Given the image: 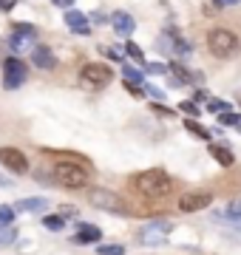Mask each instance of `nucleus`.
<instances>
[{
    "instance_id": "nucleus-36",
    "label": "nucleus",
    "mask_w": 241,
    "mask_h": 255,
    "mask_svg": "<svg viewBox=\"0 0 241 255\" xmlns=\"http://www.w3.org/2000/svg\"><path fill=\"white\" fill-rule=\"evenodd\" d=\"M236 3H239V0H216V6H222V9L224 6H236Z\"/></svg>"
},
{
    "instance_id": "nucleus-23",
    "label": "nucleus",
    "mask_w": 241,
    "mask_h": 255,
    "mask_svg": "<svg viewBox=\"0 0 241 255\" xmlns=\"http://www.w3.org/2000/svg\"><path fill=\"white\" fill-rule=\"evenodd\" d=\"M97 253L100 255H125V247L122 244H100L97 247Z\"/></svg>"
},
{
    "instance_id": "nucleus-5",
    "label": "nucleus",
    "mask_w": 241,
    "mask_h": 255,
    "mask_svg": "<svg viewBox=\"0 0 241 255\" xmlns=\"http://www.w3.org/2000/svg\"><path fill=\"white\" fill-rule=\"evenodd\" d=\"M88 201H91L94 207L108 210V213H117V216H128L130 213L128 204H125V199L117 196V193H111V190H105V187H94V190H88Z\"/></svg>"
},
{
    "instance_id": "nucleus-26",
    "label": "nucleus",
    "mask_w": 241,
    "mask_h": 255,
    "mask_svg": "<svg viewBox=\"0 0 241 255\" xmlns=\"http://www.w3.org/2000/svg\"><path fill=\"white\" fill-rule=\"evenodd\" d=\"M125 80L133 82V85H142V71H136V68H130V65H125Z\"/></svg>"
},
{
    "instance_id": "nucleus-6",
    "label": "nucleus",
    "mask_w": 241,
    "mask_h": 255,
    "mask_svg": "<svg viewBox=\"0 0 241 255\" xmlns=\"http://www.w3.org/2000/svg\"><path fill=\"white\" fill-rule=\"evenodd\" d=\"M28 77V68L23 60H17V57H6L3 60V88L6 91H14V88H20L23 82H26Z\"/></svg>"
},
{
    "instance_id": "nucleus-29",
    "label": "nucleus",
    "mask_w": 241,
    "mask_h": 255,
    "mask_svg": "<svg viewBox=\"0 0 241 255\" xmlns=\"http://www.w3.org/2000/svg\"><path fill=\"white\" fill-rule=\"evenodd\" d=\"M179 111H185V114H190V117H196V114H199V105H196V102L190 100V102H182V105H179Z\"/></svg>"
},
{
    "instance_id": "nucleus-16",
    "label": "nucleus",
    "mask_w": 241,
    "mask_h": 255,
    "mask_svg": "<svg viewBox=\"0 0 241 255\" xmlns=\"http://www.w3.org/2000/svg\"><path fill=\"white\" fill-rule=\"evenodd\" d=\"M210 156H213L222 167H233V162H236L233 150H230V147H224V145H210Z\"/></svg>"
},
{
    "instance_id": "nucleus-4",
    "label": "nucleus",
    "mask_w": 241,
    "mask_h": 255,
    "mask_svg": "<svg viewBox=\"0 0 241 255\" xmlns=\"http://www.w3.org/2000/svg\"><path fill=\"white\" fill-rule=\"evenodd\" d=\"M114 80V68H108L105 63H88L80 71V85L88 91H102L105 85H111Z\"/></svg>"
},
{
    "instance_id": "nucleus-25",
    "label": "nucleus",
    "mask_w": 241,
    "mask_h": 255,
    "mask_svg": "<svg viewBox=\"0 0 241 255\" xmlns=\"http://www.w3.org/2000/svg\"><path fill=\"white\" fill-rule=\"evenodd\" d=\"M207 111L210 114H224V111H230V102H224V100H207Z\"/></svg>"
},
{
    "instance_id": "nucleus-33",
    "label": "nucleus",
    "mask_w": 241,
    "mask_h": 255,
    "mask_svg": "<svg viewBox=\"0 0 241 255\" xmlns=\"http://www.w3.org/2000/svg\"><path fill=\"white\" fill-rule=\"evenodd\" d=\"M17 6V0H0V11H11Z\"/></svg>"
},
{
    "instance_id": "nucleus-38",
    "label": "nucleus",
    "mask_w": 241,
    "mask_h": 255,
    "mask_svg": "<svg viewBox=\"0 0 241 255\" xmlns=\"http://www.w3.org/2000/svg\"><path fill=\"white\" fill-rule=\"evenodd\" d=\"M6 51H9V48H6V46H3V43H0V63L6 60Z\"/></svg>"
},
{
    "instance_id": "nucleus-21",
    "label": "nucleus",
    "mask_w": 241,
    "mask_h": 255,
    "mask_svg": "<svg viewBox=\"0 0 241 255\" xmlns=\"http://www.w3.org/2000/svg\"><path fill=\"white\" fill-rule=\"evenodd\" d=\"M239 122H241V114H233V108L224 111V114H219V125L233 128V125H239Z\"/></svg>"
},
{
    "instance_id": "nucleus-22",
    "label": "nucleus",
    "mask_w": 241,
    "mask_h": 255,
    "mask_svg": "<svg viewBox=\"0 0 241 255\" xmlns=\"http://www.w3.org/2000/svg\"><path fill=\"white\" fill-rule=\"evenodd\" d=\"M224 216H227L230 221H241V199L230 201V204H227V210H224Z\"/></svg>"
},
{
    "instance_id": "nucleus-2",
    "label": "nucleus",
    "mask_w": 241,
    "mask_h": 255,
    "mask_svg": "<svg viewBox=\"0 0 241 255\" xmlns=\"http://www.w3.org/2000/svg\"><path fill=\"white\" fill-rule=\"evenodd\" d=\"M207 48H210V54L219 57V60H233V57L241 51V40L236 31L230 28H213L210 34H207Z\"/></svg>"
},
{
    "instance_id": "nucleus-18",
    "label": "nucleus",
    "mask_w": 241,
    "mask_h": 255,
    "mask_svg": "<svg viewBox=\"0 0 241 255\" xmlns=\"http://www.w3.org/2000/svg\"><path fill=\"white\" fill-rule=\"evenodd\" d=\"M185 128L190 130V133H193L196 139H210V130H207L204 125H199L196 119H185Z\"/></svg>"
},
{
    "instance_id": "nucleus-13",
    "label": "nucleus",
    "mask_w": 241,
    "mask_h": 255,
    "mask_svg": "<svg viewBox=\"0 0 241 255\" xmlns=\"http://www.w3.org/2000/svg\"><path fill=\"white\" fill-rule=\"evenodd\" d=\"M111 26H114V31L120 37H130L133 34V28H136V20L130 17L128 11H114L111 14Z\"/></svg>"
},
{
    "instance_id": "nucleus-32",
    "label": "nucleus",
    "mask_w": 241,
    "mask_h": 255,
    "mask_svg": "<svg viewBox=\"0 0 241 255\" xmlns=\"http://www.w3.org/2000/svg\"><path fill=\"white\" fill-rule=\"evenodd\" d=\"M125 88H128L133 97H142V94H145V91H142V85H133V82H125Z\"/></svg>"
},
{
    "instance_id": "nucleus-15",
    "label": "nucleus",
    "mask_w": 241,
    "mask_h": 255,
    "mask_svg": "<svg viewBox=\"0 0 241 255\" xmlns=\"http://www.w3.org/2000/svg\"><path fill=\"white\" fill-rule=\"evenodd\" d=\"M100 238H102V230L100 227H94V224H80L74 241H77V244H97Z\"/></svg>"
},
{
    "instance_id": "nucleus-24",
    "label": "nucleus",
    "mask_w": 241,
    "mask_h": 255,
    "mask_svg": "<svg viewBox=\"0 0 241 255\" xmlns=\"http://www.w3.org/2000/svg\"><path fill=\"white\" fill-rule=\"evenodd\" d=\"M125 51H128L130 60H136L139 65H145V54H142V48L136 46V43H125Z\"/></svg>"
},
{
    "instance_id": "nucleus-34",
    "label": "nucleus",
    "mask_w": 241,
    "mask_h": 255,
    "mask_svg": "<svg viewBox=\"0 0 241 255\" xmlns=\"http://www.w3.org/2000/svg\"><path fill=\"white\" fill-rule=\"evenodd\" d=\"M51 3L60 6V9H71V3H74V0H51Z\"/></svg>"
},
{
    "instance_id": "nucleus-10",
    "label": "nucleus",
    "mask_w": 241,
    "mask_h": 255,
    "mask_svg": "<svg viewBox=\"0 0 241 255\" xmlns=\"http://www.w3.org/2000/svg\"><path fill=\"white\" fill-rule=\"evenodd\" d=\"M170 230H173V224L170 221H150L148 227H142V233H139V241L142 244H162L167 236H170Z\"/></svg>"
},
{
    "instance_id": "nucleus-20",
    "label": "nucleus",
    "mask_w": 241,
    "mask_h": 255,
    "mask_svg": "<svg viewBox=\"0 0 241 255\" xmlns=\"http://www.w3.org/2000/svg\"><path fill=\"white\" fill-rule=\"evenodd\" d=\"M43 227L51 230V233H60V230L65 227V221H63V216H46V219H43Z\"/></svg>"
},
{
    "instance_id": "nucleus-35",
    "label": "nucleus",
    "mask_w": 241,
    "mask_h": 255,
    "mask_svg": "<svg viewBox=\"0 0 241 255\" xmlns=\"http://www.w3.org/2000/svg\"><path fill=\"white\" fill-rule=\"evenodd\" d=\"M91 20H94V23H105V14H102V11H94Z\"/></svg>"
},
{
    "instance_id": "nucleus-17",
    "label": "nucleus",
    "mask_w": 241,
    "mask_h": 255,
    "mask_svg": "<svg viewBox=\"0 0 241 255\" xmlns=\"http://www.w3.org/2000/svg\"><path fill=\"white\" fill-rule=\"evenodd\" d=\"M46 207H48V201L43 199V196H37V199H23V201H17V210H20V213H43Z\"/></svg>"
},
{
    "instance_id": "nucleus-31",
    "label": "nucleus",
    "mask_w": 241,
    "mask_h": 255,
    "mask_svg": "<svg viewBox=\"0 0 241 255\" xmlns=\"http://www.w3.org/2000/svg\"><path fill=\"white\" fill-rule=\"evenodd\" d=\"M142 91H148V94H150V97H153L156 102H162V100H165V91H159V88H153V85H145Z\"/></svg>"
},
{
    "instance_id": "nucleus-11",
    "label": "nucleus",
    "mask_w": 241,
    "mask_h": 255,
    "mask_svg": "<svg viewBox=\"0 0 241 255\" xmlns=\"http://www.w3.org/2000/svg\"><path fill=\"white\" fill-rule=\"evenodd\" d=\"M0 162L17 176L28 173V159L23 156V150H17V147H0Z\"/></svg>"
},
{
    "instance_id": "nucleus-3",
    "label": "nucleus",
    "mask_w": 241,
    "mask_h": 255,
    "mask_svg": "<svg viewBox=\"0 0 241 255\" xmlns=\"http://www.w3.org/2000/svg\"><path fill=\"white\" fill-rule=\"evenodd\" d=\"M54 179L63 184V187H68V190H80V187L88 184L91 173H88V167H83V164H77V162H57L54 164Z\"/></svg>"
},
{
    "instance_id": "nucleus-12",
    "label": "nucleus",
    "mask_w": 241,
    "mask_h": 255,
    "mask_svg": "<svg viewBox=\"0 0 241 255\" xmlns=\"http://www.w3.org/2000/svg\"><path fill=\"white\" fill-rule=\"evenodd\" d=\"M31 63H34V68L51 71V68H57V57L48 46H34L31 48Z\"/></svg>"
},
{
    "instance_id": "nucleus-27",
    "label": "nucleus",
    "mask_w": 241,
    "mask_h": 255,
    "mask_svg": "<svg viewBox=\"0 0 241 255\" xmlns=\"http://www.w3.org/2000/svg\"><path fill=\"white\" fill-rule=\"evenodd\" d=\"M142 68L148 74H167V65H162V63H145Z\"/></svg>"
},
{
    "instance_id": "nucleus-8",
    "label": "nucleus",
    "mask_w": 241,
    "mask_h": 255,
    "mask_svg": "<svg viewBox=\"0 0 241 255\" xmlns=\"http://www.w3.org/2000/svg\"><path fill=\"white\" fill-rule=\"evenodd\" d=\"M213 204V193L210 190H187L179 196V210L182 213H199V210Z\"/></svg>"
},
{
    "instance_id": "nucleus-1",
    "label": "nucleus",
    "mask_w": 241,
    "mask_h": 255,
    "mask_svg": "<svg viewBox=\"0 0 241 255\" xmlns=\"http://www.w3.org/2000/svg\"><path fill=\"white\" fill-rule=\"evenodd\" d=\"M130 184H133V190L139 193V196H145V199H153V201L165 199L167 193L173 190V179H170L165 170H159V167L136 173L133 179H130Z\"/></svg>"
},
{
    "instance_id": "nucleus-14",
    "label": "nucleus",
    "mask_w": 241,
    "mask_h": 255,
    "mask_svg": "<svg viewBox=\"0 0 241 255\" xmlns=\"http://www.w3.org/2000/svg\"><path fill=\"white\" fill-rule=\"evenodd\" d=\"M65 26L71 28L74 34H88V31H91V26H88V17H85L83 11H74V9L65 11Z\"/></svg>"
},
{
    "instance_id": "nucleus-30",
    "label": "nucleus",
    "mask_w": 241,
    "mask_h": 255,
    "mask_svg": "<svg viewBox=\"0 0 241 255\" xmlns=\"http://www.w3.org/2000/svg\"><path fill=\"white\" fill-rule=\"evenodd\" d=\"M150 108H153V114H159V117H173V111H170V108H165L162 102H153Z\"/></svg>"
},
{
    "instance_id": "nucleus-28",
    "label": "nucleus",
    "mask_w": 241,
    "mask_h": 255,
    "mask_svg": "<svg viewBox=\"0 0 241 255\" xmlns=\"http://www.w3.org/2000/svg\"><path fill=\"white\" fill-rule=\"evenodd\" d=\"M14 221V210L11 207H0V224H11Z\"/></svg>"
},
{
    "instance_id": "nucleus-9",
    "label": "nucleus",
    "mask_w": 241,
    "mask_h": 255,
    "mask_svg": "<svg viewBox=\"0 0 241 255\" xmlns=\"http://www.w3.org/2000/svg\"><path fill=\"white\" fill-rule=\"evenodd\" d=\"M34 37H37V28L28 26V23H11V37H9V46L11 51H23V48L28 46V43H34Z\"/></svg>"
},
{
    "instance_id": "nucleus-39",
    "label": "nucleus",
    "mask_w": 241,
    "mask_h": 255,
    "mask_svg": "<svg viewBox=\"0 0 241 255\" xmlns=\"http://www.w3.org/2000/svg\"><path fill=\"white\" fill-rule=\"evenodd\" d=\"M236 128H239V130H241V122H239V125H236Z\"/></svg>"
},
{
    "instance_id": "nucleus-7",
    "label": "nucleus",
    "mask_w": 241,
    "mask_h": 255,
    "mask_svg": "<svg viewBox=\"0 0 241 255\" xmlns=\"http://www.w3.org/2000/svg\"><path fill=\"white\" fill-rule=\"evenodd\" d=\"M159 51H165V54H173V57H187L190 54V46H187V40L176 34V28H165L162 34H159V43H156Z\"/></svg>"
},
{
    "instance_id": "nucleus-19",
    "label": "nucleus",
    "mask_w": 241,
    "mask_h": 255,
    "mask_svg": "<svg viewBox=\"0 0 241 255\" xmlns=\"http://www.w3.org/2000/svg\"><path fill=\"white\" fill-rule=\"evenodd\" d=\"M17 238V227L14 224H0V244H11Z\"/></svg>"
},
{
    "instance_id": "nucleus-37",
    "label": "nucleus",
    "mask_w": 241,
    "mask_h": 255,
    "mask_svg": "<svg viewBox=\"0 0 241 255\" xmlns=\"http://www.w3.org/2000/svg\"><path fill=\"white\" fill-rule=\"evenodd\" d=\"M202 100H207V94H204V91H196V94H193V102H196V105H199V102H202Z\"/></svg>"
}]
</instances>
